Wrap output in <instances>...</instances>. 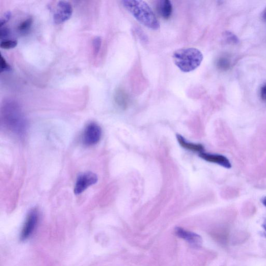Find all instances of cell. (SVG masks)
I'll return each mask as SVG.
<instances>
[{
    "instance_id": "9c48e42d",
    "label": "cell",
    "mask_w": 266,
    "mask_h": 266,
    "mask_svg": "<svg viewBox=\"0 0 266 266\" xmlns=\"http://www.w3.org/2000/svg\"><path fill=\"white\" fill-rule=\"evenodd\" d=\"M199 156L206 161L218 164L225 168L230 169L231 164L227 157L223 155L211 154L204 152L199 153Z\"/></svg>"
},
{
    "instance_id": "7402d4cb",
    "label": "cell",
    "mask_w": 266,
    "mask_h": 266,
    "mask_svg": "<svg viewBox=\"0 0 266 266\" xmlns=\"http://www.w3.org/2000/svg\"><path fill=\"white\" fill-rule=\"evenodd\" d=\"M262 202L264 204V205L266 206V196L262 199Z\"/></svg>"
},
{
    "instance_id": "44dd1931",
    "label": "cell",
    "mask_w": 266,
    "mask_h": 266,
    "mask_svg": "<svg viewBox=\"0 0 266 266\" xmlns=\"http://www.w3.org/2000/svg\"><path fill=\"white\" fill-rule=\"evenodd\" d=\"M262 226H263V228L264 229V234L265 235V236H266V219H265L264 221V222L263 223V225H262Z\"/></svg>"
},
{
    "instance_id": "ffe728a7",
    "label": "cell",
    "mask_w": 266,
    "mask_h": 266,
    "mask_svg": "<svg viewBox=\"0 0 266 266\" xmlns=\"http://www.w3.org/2000/svg\"><path fill=\"white\" fill-rule=\"evenodd\" d=\"M260 95L262 100L266 102V83L262 86L260 91Z\"/></svg>"
},
{
    "instance_id": "603a6c76",
    "label": "cell",
    "mask_w": 266,
    "mask_h": 266,
    "mask_svg": "<svg viewBox=\"0 0 266 266\" xmlns=\"http://www.w3.org/2000/svg\"><path fill=\"white\" fill-rule=\"evenodd\" d=\"M263 18L264 19V20L266 21V8L263 13Z\"/></svg>"
},
{
    "instance_id": "7a4b0ae2",
    "label": "cell",
    "mask_w": 266,
    "mask_h": 266,
    "mask_svg": "<svg viewBox=\"0 0 266 266\" xmlns=\"http://www.w3.org/2000/svg\"><path fill=\"white\" fill-rule=\"evenodd\" d=\"M122 5L126 10L141 24L152 30L159 29L160 24L152 9L141 0H124Z\"/></svg>"
},
{
    "instance_id": "8992f818",
    "label": "cell",
    "mask_w": 266,
    "mask_h": 266,
    "mask_svg": "<svg viewBox=\"0 0 266 266\" xmlns=\"http://www.w3.org/2000/svg\"><path fill=\"white\" fill-rule=\"evenodd\" d=\"M73 13V8L70 2L66 1H59L53 16L55 23L61 24L65 22L70 19Z\"/></svg>"
},
{
    "instance_id": "52a82bcc",
    "label": "cell",
    "mask_w": 266,
    "mask_h": 266,
    "mask_svg": "<svg viewBox=\"0 0 266 266\" xmlns=\"http://www.w3.org/2000/svg\"><path fill=\"white\" fill-rule=\"evenodd\" d=\"M38 215L37 210L33 209L29 213L21 234V240L26 241L33 233L38 223Z\"/></svg>"
},
{
    "instance_id": "3957f363",
    "label": "cell",
    "mask_w": 266,
    "mask_h": 266,
    "mask_svg": "<svg viewBox=\"0 0 266 266\" xmlns=\"http://www.w3.org/2000/svg\"><path fill=\"white\" fill-rule=\"evenodd\" d=\"M203 60L202 52L196 48L179 49L173 54L175 65L184 73H190L196 70Z\"/></svg>"
},
{
    "instance_id": "6da1fadb",
    "label": "cell",
    "mask_w": 266,
    "mask_h": 266,
    "mask_svg": "<svg viewBox=\"0 0 266 266\" xmlns=\"http://www.w3.org/2000/svg\"><path fill=\"white\" fill-rule=\"evenodd\" d=\"M2 121L7 130L18 135H23L27 130V123L22 108L16 102H5L1 109Z\"/></svg>"
},
{
    "instance_id": "2e32d148",
    "label": "cell",
    "mask_w": 266,
    "mask_h": 266,
    "mask_svg": "<svg viewBox=\"0 0 266 266\" xmlns=\"http://www.w3.org/2000/svg\"><path fill=\"white\" fill-rule=\"evenodd\" d=\"M0 66H1V73L8 72L12 70L11 67L7 63L2 55L0 57Z\"/></svg>"
},
{
    "instance_id": "7c38bea8",
    "label": "cell",
    "mask_w": 266,
    "mask_h": 266,
    "mask_svg": "<svg viewBox=\"0 0 266 266\" xmlns=\"http://www.w3.org/2000/svg\"><path fill=\"white\" fill-rule=\"evenodd\" d=\"M114 101L116 105L119 106L121 109H126L128 105V97L127 95L121 89H117L114 94Z\"/></svg>"
},
{
    "instance_id": "9a60e30c",
    "label": "cell",
    "mask_w": 266,
    "mask_h": 266,
    "mask_svg": "<svg viewBox=\"0 0 266 266\" xmlns=\"http://www.w3.org/2000/svg\"><path fill=\"white\" fill-rule=\"evenodd\" d=\"M102 40L100 37H96L93 41V50L95 55L99 53L102 46Z\"/></svg>"
},
{
    "instance_id": "5bb4252c",
    "label": "cell",
    "mask_w": 266,
    "mask_h": 266,
    "mask_svg": "<svg viewBox=\"0 0 266 266\" xmlns=\"http://www.w3.org/2000/svg\"><path fill=\"white\" fill-rule=\"evenodd\" d=\"M17 45V41L15 40H7L4 39L0 43V46L5 50H9L15 48Z\"/></svg>"
},
{
    "instance_id": "d6986e66",
    "label": "cell",
    "mask_w": 266,
    "mask_h": 266,
    "mask_svg": "<svg viewBox=\"0 0 266 266\" xmlns=\"http://www.w3.org/2000/svg\"><path fill=\"white\" fill-rule=\"evenodd\" d=\"M9 34L10 33H9V29L6 27L1 28V31H0V38L2 40L3 39L4 40V38H7Z\"/></svg>"
},
{
    "instance_id": "8fae6325",
    "label": "cell",
    "mask_w": 266,
    "mask_h": 266,
    "mask_svg": "<svg viewBox=\"0 0 266 266\" xmlns=\"http://www.w3.org/2000/svg\"><path fill=\"white\" fill-rule=\"evenodd\" d=\"M176 137L177 141H178L180 145L184 149L193 152H199L200 153L204 152V149L202 145L193 144L187 142L181 135H177Z\"/></svg>"
},
{
    "instance_id": "ac0fdd59",
    "label": "cell",
    "mask_w": 266,
    "mask_h": 266,
    "mask_svg": "<svg viewBox=\"0 0 266 266\" xmlns=\"http://www.w3.org/2000/svg\"><path fill=\"white\" fill-rule=\"evenodd\" d=\"M11 16V12H8L6 13L4 16L1 18V21H0V26L2 27V26H4L9 20Z\"/></svg>"
},
{
    "instance_id": "277c9868",
    "label": "cell",
    "mask_w": 266,
    "mask_h": 266,
    "mask_svg": "<svg viewBox=\"0 0 266 266\" xmlns=\"http://www.w3.org/2000/svg\"><path fill=\"white\" fill-rule=\"evenodd\" d=\"M102 134L101 127L96 123H90L84 130L82 138L83 143L87 146L95 145L100 142Z\"/></svg>"
},
{
    "instance_id": "ba28073f",
    "label": "cell",
    "mask_w": 266,
    "mask_h": 266,
    "mask_svg": "<svg viewBox=\"0 0 266 266\" xmlns=\"http://www.w3.org/2000/svg\"><path fill=\"white\" fill-rule=\"evenodd\" d=\"M175 233L177 236L189 243L193 248H199L202 245L201 236L196 233L181 228H176Z\"/></svg>"
},
{
    "instance_id": "4fadbf2b",
    "label": "cell",
    "mask_w": 266,
    "mask_h": 266,
    "mask_svg": "<svg viewBox=\"0 0 266 266\" xmlns=\"http://www.w3.org/2000/svg\"><path fill=\"white\" fill-rule=\"evenodd\" d=\"M33 24V19L32 17L28 18L18 25V31L21 34L25 35L30 31Z\"/></svg>"
},
{
    "instance_id": "30bf717a",
    "label": "cell",
    "mask_w": 266,
    "mask_h": 266,
    "mask_svg": "<svg viewBox=\"0 0 266 266\" xmlns=\"http://www.w3.org/2000/svg\"><path fill=\"white\" fill-rule=\"evenodd\" d=\"M157 13L164 19H168L173 12V5L169 0H160L156 5Z\"/></svg>"
},
{
    "instance_id": "5b68a950",
    "label": "cell",
    "mask_w": 266,
    "mask_h": 266,
    "mask_svg": "<svg viewBox=\"0 0 266 266\" xmlns=\"http://www.w3.org/2000/svg\"><path fill=\"white\" fill-rule=\"evenodd\" d=\"M98 182L97 176L92 172H86L77 177L76 181L74 193L78 195L85 191L88 187L95 184Z\"/></svg>"
},
{
    "instance_id": "e0dca14e",
    "label": "cell",
    "mask_w": 266,
    "mask_h": 266,
    "mask_svg": "<svg viewBox=\"0 0 266 266\" xmlns=\"http://www.w3.org/2000/svg\"><path fill=\"white\" fill-rule=\"evenodd\" d=\"M230 63L228 60H227L226 58H220L217 62V66L220 69V70H226L229 67Z\"/></svg>"
}]
</instances>
